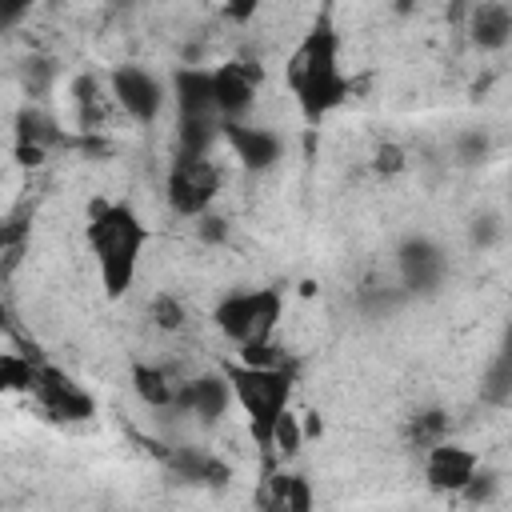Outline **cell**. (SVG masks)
Wrapping results in <instances>:
<instances>
[{
  "label": "cell",
  "instance_id": "obj_1",
  "mask_svg": "<svg viewBox=\"0 0 512 512\" xmlns=\"http://www.w3.org/2000/svg\"><path fill=\"white\" fill-rule=\"evenodd\" d=\"M284 80H288V92H292L308 128L328 120L348 100L352 80L340 68V32H336L328 12H320L312 20V28L300 36V44L292 48Z\"/></svg>",
  "mask_w": 512,
  "mask_h": 512
},
{
  "label": "cell",
  "instance_id": "obj_2",
  "mask_svg": "<svg viewBox=\"0 0 512 512\" xmlns=\"http://www.w3.org/2000/svg\"><path fill=\"white\" fill-rule=\"evenodd\" d=\"M84 240H88V252L96 260L104 292L116 300L136 284L140 256H144V248L152 240V228L124 200H92L88 204Z\"/></svg>",
  "mask_w": 512,
  "mask_h": 512
},
{
  "label": "cell",
  "instance_id": "obj_3",
  "mask_svg": "<svg viewBox=\"0 0 512 512\" xmlns=\"http://www.w3.org/2000/svg\"><path fill=\"white\" fill-rule=\"evenodd\" d=\"M220 372L232 388V404H240V412L248 420V432H252L256 448L268 452L276 420L292 408V388H296L292 368H256V364L228 360Z\"/></svg>",
  "mask_w": 512,
  "mask_h": 512
},
{
  "label": "cell",
  "instance_id": "obj_4",
  "mask_svg": "<svg viewBox=\"0 0 512 512\" xmlns=\"http://www.w3.org/2000/svg\"><path fill=\"white\" fill-rule=\"evenodd\" d=\"M280 316H284V292L280 288H236V292L220 296L216 308H212V324L240 352L272 344V332H276Z\"/></svg>",
  "mask_w": 512,
  "mask_h": 512
},
{
  "label": "cell",
  "instance_id": "obj_5",
  "mask_svg": "<svg viewBox=\"0 0 512 512\" xmlns=\"http://www.w3.org/2000/svg\"><path fill=\"white\" fill-rule=\"evenodd\" d=\"M224 172L212 156H192V152H176L168 180H164V200L172 208V216L180 220H200L204 212H212L216 196H220Z\"/></svg>",
  "mask_w": 512,
  "mask_h": 512
},
{
  "label": "cell",
  "instance_id": "obj_6",
  "mask_svg": "<svg viewBox=\"0 0 512 512\" xmlns=\"http://www.w3.org/2000/svg\"><path fill=\"white\" fill-rule=\"evenodd\" d=\"M108 96H112V104L128 120H136V124L148 128V124L160 120V112L168 104V84L156 72L140 68V64H116L108 72Z\"/></svg>",
  "mask_w": 512,
  "mask_h": 512
},
{
  "label": "cell",
  "instance_id": "obj_7",
  "mask_svg": "<svg viewBox=\"0 0 512 512\" xmlns=\"http://www.w3.org/2000/svg\"><path fill=\"white\" fill-rule=\"evenodd\" d=\"M444 280H448V252L424 232L404 236L396 248V284L408 292V300L440 292Z\"/></svg>",
  "mask_w": 512,
  "mask_h": 512
},
{
  "label": "cell",
  "instance_id": "obj_8",
  "mask_svg": "<svg viewBox=\"0 0 512 512\" xmlns=\"http://www.w3.org/2000/svg\"><path fill=\"white\" fill-rule=\"evenodd\" d=\"M32 396L40 400V408L52 416V420H64V424H84L96 416V400L84 384H76L68 372H60L56 364H36V384H32Z\"/></svg>",
  "mask_w": 512,
  "mask_h": 512
},
{
  "label": "cell",
  "instance_id": "obj_9",
  "mask_svg": "<svg viewBox=\"0 0 512 512\" xmlns=\"http://www.w3.org/2000/svg\"><path fill=\"white\" fill-rule=\"evenodd\" d=\"M264 84V68L252 60H228L212 68V92H216V112L224 124L248 120L256 108V92Z\"/></svg>",
  "mask_w": 512,
  "mask_h": 512
},
{
  "label": "cell",
  "instance_id": "obj_10",
  "mask_svg": "<svg viewBox=\"0 0 512 512\" xmlns=\"http://www.w3.org/2000/svg\"><path fill=\"white\" fill-rule=\"evenodd\" d=\"M220 144L232 152V160L248 172H268L284 160V136L268 124L256 120H236V124H220Z\"/></svg>",
  "mask_w": 512,
  "mask_h": 512
},
{
  "label": "cell",
  "instance_id": "obj_11",
  "mask_svg": "<svg viewBox=\"0 0 512 512\" xmlns=\"http://www.w3.org/2000/svg\"><path fill=\"white\" fill-rule=\"evenodd\" d=\"M12 136H16V160L24 164V168H36V164H44L56 148H68V136H64V128H60V120L48 112V108H40V104H20L16 108V120H12Z\"/></svg>",
  "mask_w": 512,
  "mask_h": 512
},
{
  "label": "cell",
  "instance_id": "obj_12",
  "mask_svg": "<svg viewBox=\"0 0 512 512\" xmlns=\"http://www.w3.org/2000/svg\"><path fill=\"white\" fill-rule=\"evenodd\" d=\"M480 464L484 460H480L476 448L456 444V440H440L436 448L424 452V480H428V488L436 496H460Z\"/></svg>",
  "mask_w": 512,
  "mask_h": 512
},
{
  "label": "cell",
  "instance_id": "obj_13",
  "mask_svg": "<svg viewBox=\"0 0 512 512\" xmlns=\"http://www.w3.org/2000/svg\"><path fill=\"white\" fill-rule=\"evenodd\" d=\"M228 408H232V388H228L224 372H196V376L180 380L176 412H184L200 424H216L220 416H228Z\"/></svg>",
  "mask_w": 512,
  "mask_h": 512
},
{
  "label": "cell",
  "instance_id": "obj_14",
  "mask_svg": "<svg viewBox=\"0 0 512 512\" xmlns=\"http://www.w3.org/2000/svg\"><path fill=\"white\" fill-rule=\"evenodd\" d=\"M160 460L164 468L192 484V488H224L232 480V464L208 448H196V444H176V448H160Z\"/></svg>",
  "mask_w": 512,
  "mask_h": 512
},
{
  "label": "cell",
  "instance_id": "obj_15",
  "mask_svg": "<svg viewBox=\"0 0 512 512\" xmlns=\"http://www.w3.org/2000/svg\"><path fill=\"white\" fill-rule=\"evenodd\" d=\"M464 32L480 52H504L512 44V8L504 0H480L464 12Z\"/></svg>",
  "mask_w": 512,
  "mask_h": 512
},
{
  "label": "cell",
  "instance_id": "obj_16",
  "mask_svg": "<svg viewBox=\"0 0 512 512\" xmlns=\"http://www.w3.org/2000/svg\"><path fill=\"white\" fill-rule=\"evenodd\" d=\"M260 504H264V512H316V492H312V480L304 472L280 468L268 476Z\"/></svg>",
  "mask_w": 512,
  "mask_h": 512
},
{
  "label": "cell",
  "instance_id": "obj_17",
  "mask_svg": "<svg viewBox=\"0 0 512 512\" xmlns=\"http://www.w3.org/2000/svg\"><path fill=\"white\" fill-rule=\"evenodd\" d=\"M132 392H136L148 408L172 412V408H176V392H180V376H176L172 368H164V364H144V360H136V364H132Z\"/></svg>",
  "mask_w": 512,
  "mask_h": 512
},
{
  "label": "cell",
  "instance_id": "obj_18",
  "mask_svg": "<svg viewBox=\"0 0 512 512\" xmlns=\"http://www.w3.org/2000/svg\"><path fill=\"white\" fill-rule=\"evenodd\" d=\"M72 104H76V124H80V132L96 136L100 124H104V116H108V104H112L108 84H104L100 76H92V72L76 76V80H72Z\"/></svg>",
  "mask_w": 512,
  "mask_h": 512
},
{
  "label": "cell",
  "instance_id": "obj_19",
  "mask_svg": "<svg viewBox=\"0 0 512 512\" xmlns=\"http://www.w3.org/2000/svg\"><path fill=\"white\" fill-rule=\"evenodd\" d=\"M404 440H408V448H416V452L436 448L440 440H448V412H444L440 404L416 408V412L404 420Z\"/></svg>",
  "mask_w": 512,
  "mask_h": 512
},
{
  "label": "cell",
  "instance_id": "obj_20",
  "mask_svg": "<svg viewBox=\"0 0 512 512\" xmlns=\"http://www.w3.org/2000/svg\"><path fill=\"white\" fill-rule=\"evenodd\" d=\"M480 400L492 404V408H508L512 404V356L508 352H496L492 364L484 368V376H480Z\"/></svg>",
  "mask_w": 512,
  "mask_h": 512
},
{
  "label": "cell",
  "instance_id": "obj_21",
  "mask_svg": "<svg viewBox=\"0 0 512 512\" xmlns=\"http://www.w3.org/2000/svg\"><path fill=\"white\" fill-rule=\"evenodd\" d=\"M36 364L24 352H0V392H32L36 384Z\"/></svg>",
  "mask_w": 512,
  "mask_h": 512
},
{
  "label": "cell",
  "instance_id": "obj_22",
  "mask_svg": "<svg viewBox=\"0 0 512 512\" xmlns=\"http://www.w3.org/2000/svg\"><path fill=\"white\" fill-rule=\"evenodd\" d=\"M404 300H408V292H404L396 280H372V284L360 288V308H364L368 316H388V312H396Z\"/></svg>",
  "mask_w": 512,
  "mask_h": 512
},
{
  "label": "cell",
  "instance_id": "obj_23",
  "mask_svg": "<svg viewBox=\"0 0 512 512\" xmlns=\"http://www.w3.org/2000/svg\"><path fill=\"white\" fill-rule=\"evenodd\" d=\"M300 448H304V432H300V416L288 408L280 420H276V428H272V440H268V456H276V460H292V456H300Z\"/></svg>",
  "mask_w": 512,
  "mask_h": 512
},
{
  "label": "cell",
  "instance_id": "obj_24",
  "mask_svg": "<svg viewBox=\"0 0 512 512\" xmlns=\"http://www.w3.org/2000/svg\"><path fill=\"white\" fill-rule=\"evenodd\" d=\"M148 320H152L160 332H180L184 320H188V312H184L180 296H172V292H156V296L148 300Z\"/></svg>",
  "mask_w": 512,
  "mask_h": 512
},
{
  "label": "cell",
  "instance_id": "obj_25",
  "mask_svg": "<svg viewBox=\"0 0 512 512\" xmlns=\"http://www.w3.org/2000/svg\"><path fill=\"white\" fill-rule=\"evenodd\" d=\"M28 232H32V212L28 208H16V212L0 216V256H16L28 240Z\"/></svg>",
  "mask_w": 512,
  "mask_h": 512
},
{
  "label": "cell",
  "instance_id": "obj_26",
  "mask_svg": "<svg viewBox=\"0 0 512 512\" xmlns=\"http://www.w3.org/2000/svg\"><path fill=\"white\" fill-rule=\"evenodd\" d=\"M500 484H504V480H500V472H496V468H484V464H480V468H476V476H472V480L464 484L460 500H468L472 508H484V504H492V500L500 496Z\"/></svg>",
  "mask_w": 512,
  "mask_h": 512
},
{
  "label": "cell",
  "instance_id": "obj_27",
  "mask_svg": "<svg viewBox=\"0 0 512 512\" xmlns=\"http://www.w3.org/2000/svg\"><path fill=\"white\" fill-rule=\"evenodd\" d=\"M452 148H456L460 164H484L492 156V136H488V128H464Z\"/></svg>",
  "mask_w": 512,
  "mask_h": 512
},
{
  "label": "cell",
  "instance_id": "obj_28",
  "mask_svg": "<svg viewBox=\"0 0 512 512\" xmlns=\"http://www.w3.org/2000/svg\"><path fill=\"white\" fill-rule=\"evenodd\" d=\"M468 240H472V248H480V252L496 248V244L504 240V220H500L496 212H480V216L468 224Z\"/></svg>",
  "mask_w": 512,
  "mask_h": 512
},
{
  "label": "cell",
  "instance_id": "obj_29",
  "mask_svg": "<svg viewBox=\"0 0 512 512\" xmlns=\"http://www.w3.org/2000/svg\"><path fill=\"white\" fill-rule=\"evenodd\" d=\"M52 76H56V68H52V60H44V56H32V60H24V92L32 96V104L48 92V84H52Z\"/></svg>",
  "mask_w": 512,
  "mask_h": 512
},
{
  "label": "cell",
  "instance_id": "obj_30",
  "mask_svg": "<svg viewBox=\"0 0 512 512\" xmlns=\"http://www.w3.org/2000/svg\"><path fill=\"white\" fill-rule=\"evenodd\" d=\"M408 168V152L400 148V144H392V140H384L376 152H372V172L376 176H384V180H392V176H400Z\"/></svg>",
  "mask_w": 512,
  "mask_h": 512
},
{
  "label": "cell",
  "instance_id": "obj_31",
  "mask_svg": "<svg viewBox=\"0 0 512 512\" xmlns=\"http://www.w3.org/2000/svg\"><path fill=\"white\" fill-rule=\"evenodd\" d=\"M196 236H200L204 244H224V240H228V220H224V216L204 212V216L196 220Z\"/></svg>",
  "mask_w": 512,
  "mask_h": 512
},
{
  "label": "cell",
  "instance_id": "obj_32",
  "mask_svg": "<svg viewBox=\"0 0 512 512\" xmlns=\"http://www.w3.org/2000/svg\"><path fill=\"white\" fill-rule=\"evenodd\" d=\"M28 12H32L28 4H0V28H8V24H20Z\"/></svg>",
  "mask_w": 512,
  "mask_h": 512
},
{
  "label": "cell",
  "instance_id": "obj_33",
  "mask_svg": "<svg viewBox=\"0 0 512 512\" xmlns=\"http://www.w3.org/2000/svg\"><path fill=\"white\" fill-rule=\"evenodd\" d=\"M224 16H232V20H248V16H256V4H236V8H224Z\"/></svg>",
  "mask_w": 512,
  "mask_h": 512
}]
</instances>
